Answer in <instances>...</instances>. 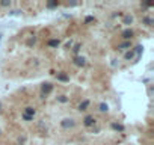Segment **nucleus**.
I'll list each match as a JSON object with an SVG mask.
<instances>
[{
    "instance_id": "nucleus-19",
    "label": "nucleus",
    "mask_w": 154,
    "mask_h": 145,
    "mask_svg": "<svg viewBox=\"0 0 154 145\" xmlns=\"http://www.w3.org/2000/svg\"><path fill=\"white\" fill-rule=\"evenodd\" d=\"M58 6H59V2H47V5H45L47 9H55Z\"/></svg>"
},
{
    "instance_id": "nucleus-16",
    "label": "nucleus",
    "mask_w": 154,
    "mask_h": 145,
    "mask_svg": "<svg viewBox=\"0 0 154 145\" xmlns=\"http://www.w3.org/2000/svg\"><path fill=\"white\" fill-rule=\"evenodd\" d=\"M142 23H144L145 26H153V24H154V20H153L151 17L145 15V17H142Z\"/></svg>"
},
{
    "instance_id": "nucleus-3",
    "label": "nucleus",
    "mask_w": 154,
    "mask_h": 145,
    "mask_svg": "<svg viewBox=\"0 0 154 145\" xmlns=\"http://www.w3.org/2000/svg\"><path fill=\"white\" fill-rule=\"evenodd\" d=\"M97 124V118L94 115H86L83 118V126L86 128H94V126Z\"/></svg>"
},
{
    "instance_id": "nucleus-2",
    "label": "nucleus",
    "mask_w": 154,
    "mask_h": 145,
    "mask_svg": "<svg viewBox=\"0 0 154 145\" xmlns=\"http://www.w3.org/2000/svg\"><path fill=\"white\" fill-rule=\"evenodd\" d=\"M76 120L74 118H63V120L60 121V127L65 128V130H70V128H74L76 127Z\"/></svg>"
},
{
    "instance_id": "nucleus-8",
    "label": "nucleus",
    "mask_w": 154,
    "mask_h": 145,
    "mask_svg": "<svg viewBox=\"0 0 154 145\" xmlns=\"http://www.w3.org/2000/svg\"><path fill=\"white\" fill-rule=\"evenodd\" d=\"M56 79H58V82H62V83H67V82H70V76L67 74V73H58L56 74Z\"/></svg>"
},
{
    "instance_id": "nucleus-12",
    "label": "nucleus",
    "mask_w": 154,
    "mask_h": 145,
    "mask_svg": "<svg viewBox=\"0 0 154 145\" xmlns=\"http://www.w3.org/2000/svg\"><path fill=\"white\" fill-rule=\"evenodd\" d=\"M133 50H135V56H136V59H140V55H142V51H144V47L139 44V45H135Z\"/></svg>"
},
{
    "instance_id": "nucleus-10",
    "label": "nucleus",
    "mask_w": 154,
    "mask_h": 145,
    "mask_svg": "<svg viewBox=\"0 0 154 145\" xmlns=\"http://www.w3.org/2000/svg\"><path fill=\"white\" fill-rule=\"evenodd\" d=\"M110 127H112V130L119 131V133H124V131H125V127H124L122 124H119V123H112Z\"/></svg>"
},
{
    "instance_id": "nucleus-7",
    "label": "nucleus",
    "mask_w": 154,
    "mask_h": 145,
    "mask_svg": "<svg viewBox=\"0 0 154 145\" xmlns=\"http://www.w3.org/2000/svg\"><path fill=\"white\" fill-rule=\"evenodd\" d=\"M89 104H91V101H89L88 98H85L83 101H80L79 106H77V110H79V112H85V110H88Z\"/></svg>"
},
{
    "instance_id": "nucleus-28",
    "label": "nucleus",
    "mask_w": 154,
    "mask_h": 145,
    "mask_svg": "<svg viewBox=\"0 0 154 145\" xmlns=\"http://www.w3.org/2000/svg\"><path fill=\"white\" fill-rule=\"evenodd\" d=\"M71 45H73V41H71V39H70V41H68V43L65 44V48H70Z\"/></svg>"
},
{
    "instance_id": "nucleus-23",
    "label": "nucleus",
    "mask_w": 154,
    "mask_h": 145,
    "mask_svg": "<svg viewBox=\"0 0 154 145\" xmlns=\"http://www.w3.org/2000/svg\"><path fill=\"white\" fill-rule=\"evenodd\" d=\"M0 6H3V8H11V0H3V2H0Z\"/></svg>"
},
{
    "instance_id": "nucleus-26",
    "label": "nucleus",
    "mask_w": 154,
    "mask_h": 145,
    "mask_svg": "<svg viewBox=\"0 0 154 145\" xmlns=\"http://www.w3.org/2000/svg\"><path fill=\"white\" fill-rule=\"evenodd\" d=\"M153 5H150V3H140V8H144V9H150Z\"/></svg>"
},
{
    "instance_id": "nucleus-13",
    "label": "nucleus",
    "mask_w": 154,
    "mask_h": 145,
    "mask_svg": "<svg viewBox=\"0 0 154 145\" xmlns=\"http://www.w3.org/2000/svg\"><path fill=\"white\" fill-rule=\"evenodd\" d=\"M98 110H100L101 113H107V112H109V104L104 103V101L100 103V104H98Z\"/></svg>"
},
{
    "instance_id": "nucleus-14",
    "label": "nucleus",
    "mask_w": 154,
    "mask_h": 145,
    "mask_svg": "<svg viewBox=\"0 0 154 145\" xmlns=\"http://www.w3.org/2000/svg\"><path fill=\"white\" fill-rule=\"evenodd\" d=\"M23 113L29 115V116H35V115H36V110H35V107H32V106H27V107H24Z\"/></svg>"
},
{
    "instance_id": "nucleus-24",
    "label": "nucleus",
    "mask_w": 154,
    "mask_h": 145,
    "mask_svg": "<svg viewBox=\"0 0 154 145\" xmlns=\"http://www.w3.org/2000/svg\"><path fill=\"white\" fill-rule=\"evenodd\" d=\"M36 44V36H32V38H29V41H27V45L30 47V45H35Z\"/></svg>"
},
{
    "instance_id": "nucleus-11",
    "label": "nucleus",
    "mask_w": 154,
    "mask_h": 145,
    "mask_svg": "<svg viewBox=\"0 0 154 145\" xmlns=\"http://www.w3.org/2000/svg\"><path fill=\"white\" fill-rule=\"evenodd\" d=\"M122 24H125V26H130V24H133V15H130V14L122 15Z\"/></svg>"
},
{
    "instance_id": "nucleus-29",
    "label": "nucleus",
    "mask_w": 154,
    "mask_h": 145,
    "mask_svg": "<svg viewBox=\"0 0 154 145\" xmlns=\"http://www.w3.org/2000/svg\"><path fill=\"white\" fill-rule=\"evenodd\" d=\"M0 112H2V101H0Z\"/></svg>"
},
{
    "instance_id": "nucleus-27",
    "label": "nucleus",
    "mask_w": 154,
    "mask_h": 145,
    "mask_svg": "<svg viewBox=\"0 0 154 145\" xmlns=\"http://www.w3.org/2000/svg\"><path fill=\"white\" fill-rule=\"evenodd\" d=\"M124 14H122V12L121 11H118V12H115V14H113V17H122Z\"/></svg>"
},
{
    "instance_id": "nucleus-20",
    "label": "nucleus",
    "mask_w": 154,
    "mask_h": 145,
    "mask_svg": "<svg viewBox=\"0 0 154 145\" xmlns=\"http://www.w3.org/2000/svg\"><path fill=\"white\" fill-rule=\"evenodd\" d=\"M21 12H23L21 9H12V11H9V12H8V15H9V17H14V15H21Z\"/></svg>"
},
{
    "instance_id": "nucleus-15",
    "label": "nucleus",
    "mask_w": 154,
    "mask_h": 145,
    "mask_svg": "<svg viewBox=\"0 0 154 145\" xmlns=\"http://www.w3.org/2000/svg\"><path fill=\"white\" fill-rule=\"evenodd\" d=\"M133 58H135V50H133V47H132L130 50H127V51H125L124 59H125V61H132Z\"/></svg>"
},
{
    "instance_id": "nucleus-22",
    "label": "nucleus",
    "mask_w": 154,
    "mask_h": 145,
    "mask_svg": "<svg viewBox=\"0 0 154 145\" xmlns=\"http://www.w3.org/2000/svg\"><path fill=\"white\" fill-rule=\"evenodd\" d=\"M92 21H95V17L94 15H88L85 18V24H89V23H92Z\"/></svg>"
},
{
    "instance_id": "nucleus-4",
    "label": "nucleus",
    "mask_w": 154,
    "mask_h": 145,
    "mask_svg": "<svg viewBox=\"0 0 154 145\" xmlns=\"http://www.w3.org/2000/svg\"><path fill=\"white\" fill-rule=\"evenodd\" d=\"M121 36H122V39L124 41H132V38L135 36V32H133V29H125V30H122L121 32Z\"/></svg>"
},
{
    "instance_id": "nucleus-1",
    "label": "nucleus",
    "mask_w": 154,
    "mask_h": 145,
    "mask_svg": "<svg viewBox=\"0 0 154 145\" xmlns=\"http://www.w3.org/2000/svg\"><path fill=\"white\" fill-rule=\"evenodd\" d=\"M53 89H55V85H53V83L44 82V83L41 85V94H40V98H41V100L47 98V95L51 94V92H53Z\"/></svg>"
},
{
    "instance_id": "nucleus-5",
    "label": "nucleus",
    "mask_w": 154,
    "mask_h": 145,
    "mask_svg": "<svg viewBox=\"0 0 154 145\" xmlns=\"http://www.w3.org/2000/svg\"><path fill=\"white\" fill-rule=\"evenodd\" d=\"M73 63L76 65V67H79V68H83L85 65H86V59H85L83 56H74Z\"/></svg>"
},
{
    "instance_id": "nucleus-17",
    "label": "nucleus",
    "mask_w": 154,
    "mask_h": 145,
    "mask_svg": "<svg viewBox=\"0 0 154 145\" xmlns=\"http://www.w3.org/2000/svg\"><path fill=\"white\" fill-rule=\"evenodd\" d=\"M56 100H58V103H62V104H65V103L70 101V98H68L67 95H63V94H62V95H58Z\"/></svg>"
},
{
    "instance_id": "nucleus-9",
    "label": "nucleus",
    "mask_w": 154,
    "mask_h": 145,
    "mask_svg": "<svg viewBox=\"0 0 154 145\" xmlns=\"http://www.w3.org/2000/svg\"><path fill=\"white\" fill-rule=\"evenodd\" d=\"M133 47V44H132V41H122L121 44H118V50H130Z\"/></svg>"
},
{
    "instance_id": "nucleus-6",
    "label": "nucleus",
    "mask_w": 154,
    "mask_h": 145,
    "mask_svg": "<svg viewBox=\"0 0 154 145\" xmlns=\"http://www.w3.org/2000/svg\"><path fill=\"white\" fill-rule=\"evenodd\" d=\"M59 45H60V39H58V38H51V39L47 41V47L48 48H58Z\"/></svg>"
},
{
    "instance_id": "nucleus-18",
    "label": "nucleus",
    "mask_w": 154,
    "mask_h": 145,
    "mask_svg": "<svg viewBox=\"0 0 154 145\" xmlns=\"http://www.w3.org/2000/svg\"><path fill=\"white\" fill-rule=\"evenodd\" d=\"M80 50H82V44H80V43H77V44L73 47V53H74L76 56H79V51H80Z\"/></svg>"
},
{
    "instance_id": "nucleus-30",
    "label": "nucleus",
    "mask_w": 154,
    "mask_h": 145,
    "mask_svg": "<svg viewBox=\"0 0 154 145\" xmlns=\"http://www.w3.org/2000/svg\"><path fill=\"white\" fill-rule=\"evenodd\" d=\"M0 136H2V130H0Z\"/></svg>"
},
{
    "instance_id": "nucleus-25",
    "label": "nucleus",
    "mask_w": 154,
    "mask_h": 145,
    "mask_svg": "<svg viewBox=\"0 0 154 145\" xmlns=\"http://www.w3.org/2000/svg\"><path fill=\"white\" fill-rule=\"evenodd\" d=\"M26 141H27V138H26L24 135L18 138V144H20V145H24V144H26Z\"/></svg>"
},
{
    "instance_id": "nucleus-21",
    "label": "nucleus",
    "mask_w": 154,
    "mask_h": 145,
    "mask_svg": "<svg viewBox=\"0 0 154 145\" xmlns=\"http://www.w3.org/2000/svg\"><path fill=\"white\" fill-rule=\"evenodd\" d=\"M21 118H23L24 121H27V123H30V121L35 120V116H29V115H26V113H21Z\"/></svg>"
}]
</instances>
